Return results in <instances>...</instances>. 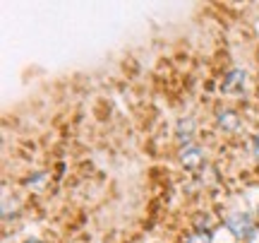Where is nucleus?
Returning a JSON list of instances; mask_svg holds the SVG:
<instances>
[{
	"label": "nucleus",
	"mask_w": 259,
	"mask_h": 243,
	"mask_svg": "<svg viewBox=\"0 0 259 243\" xmlns=\"http://www.w3.org/2000/svg\"><path fill=\"white\" fill-rule=\"evenodd\" d=\"M226 226H228L238 238H247V236L252 234V229H254L250 215H242V212H235V215L228 217V219H226Z\"/></svg>",
	"instance_id": "obj_1"
},
{
	"label": "nucleus",
	"mask_w": 259,
	"mask_h": 243,
	"mask_svg": "<svg viewBox=\"0 0 259 243\" xmlns=\"http://www.w3.org/2000/svg\"><path fill=\"white\" fill-rule=\"evenodd\" d=\"M202 159H204V152H202V147H197V145H185L183 152H180V161H183L185 168H197L202 164Z\"/></svg>",
	"instance_id": "obj_2"
},
{
	"label": "nucleus",
	"mask_w": 259,
	"mask_h": 243,
	"mask_svg": "<svg viewBox=\"0 0 259 243\" xmlns=\"http://www.w3.org/2000/svg\"><path fill=\"white\" fill-rule=\"evenodd\" d=\"M219 125H221L223 130H238V125H240V116L235 111H231V109H223L221 113H219Z\"/></svg>",
	"instance_id": "obj_3"
},
{
	"label": "nucleus",
	"mask_w": 259,
	"mask_h": 243,
	"mask_svg": "<svg viewBox=\"0 0 259 243\" xmlns=\"http://www.w3.org/2000/svg\"><path fill=\"white\" fill-rule=\"evenodd\" d=\"M194 132V121L192 118H183V121H178V137L180 140H185V145H190V137H192Z\"/></svg>",
	"instance_id": "obj_4"
},
{
	"label": "nucleus",
	"mask_w": 259,
	"mask_h": 243,
	"mask_svg": "<svg viewBox=\"0 0 259 243\" xmlns=\"http://www.w3.org/2000/svg\"><path fill=\"white\" fill-rule=\"evenodd\" d=\"M211 241L213 243H235L238 241V236L233 234L228 226H221V229H216V231L211 234Z\"/></svg>",
	"instance_id": "obj_5"
},
{
	"label": "nucleus",
	"mask_w": 259,
	"mask_h": 243,
	"mask_svg": "<svg viewBox=\"0 0 259 243\" xmlns=\"http://www.w3.org/2000/svg\"><path fill=\"white\" fill-rule=\"evenodd\" d=\"M245 80V70L242 67H235V70H231L228 75H226V80H223V89H233L238 82H242Z\"/></svg>",
	"instance_id": "obj_6"
},
{
	"label": "nucleus",
	"mask_w": 259,
	"mask_h": 243,
	"mask_svg": "<svg viewBox=\"0 0 259 243\" xmlns=\"http://www.w3.org/2000/svg\"><path fill=\"white\" fill-rule=\"evenodd\" d=\"M185 243H213V241H211V234H206V231H197V234L187 236Z\"/></svg>",
	"instance_id": "obj_7"
},
{
	"label": "nucleus",
	"mask_w": 259,
	"mask_h": 243,
	"mask_svg": "<svg viewBox=\"0 0 259 243\" xmlns=\"http://www.w3.org/2000/svg\"><path fill=\"white\" fill-rule=\"evenodd\" d=\"M245 241H247V243H259V226H254V229H252V234L247 236Z\"/></svg>",
	"instance_id": "obj_8"
},
{
	"label": "nucleus",
	"mask_w": 259,
	"mask_h": 243,
	"mask_svg": "<svg viewBox=\"0 0 259 243\" xmlns=\"http://www.w3.org/2000/svg\"><path fill=\"white\" fill-rule=\"evenodd\" d=\"M254 154L259 157V132H257V137H254Z\"/></svg>",
	"instance_id": "obj_9"
},
{
	"label": "nucleus",
	"mask_w": 259,
	"mask_h": 243,
	"mask_svg": "<svg viewBox=\"0 0 259 243\" xmlns=\"http://www.w3.org/2000/svg\"><path fill=\"white\" fill-rule=\"evenodd\" d=\"M24 243H41L38 238H29V241H24Z\"/></svg>",
	"instance_id": "obj_10"
}]
</instances>
